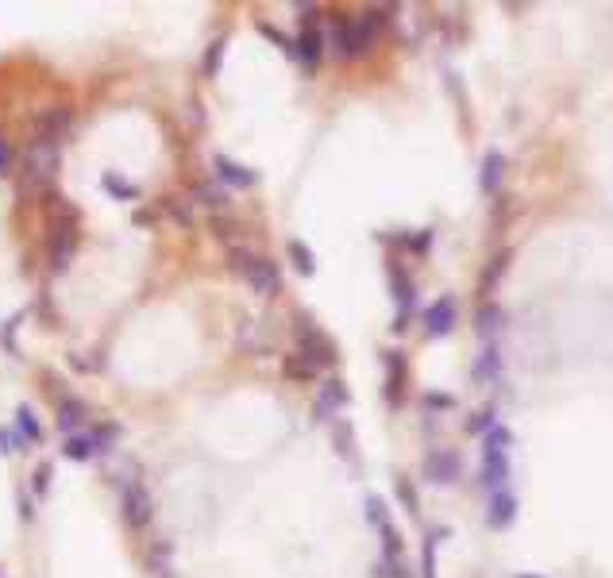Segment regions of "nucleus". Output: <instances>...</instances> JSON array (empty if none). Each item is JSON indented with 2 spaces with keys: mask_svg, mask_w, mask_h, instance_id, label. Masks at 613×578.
Returning <instances> with one entry per match:
<instances>
[{
  "mask_svg": "<svg viewBox=\"0 0 613 578\" xmlns=\"http://www.w3.org/2000/svg\"><path fill=\"white\" fill-rule=\"evenodd\" d=\"M483 428H494V409H483L478 420H471V432H483Z\"/></svg>",
  "mask_w": 613,
  "mask_h": 578,
  "instance_id": "c756f323",
  "label": "nucleus"
},
{
  "mask_svg": "<svg viewBox=\"0 0 613 578\" xmlns=\"http://www.w3.org/2000/svg\"><path fill=\"white\" fill-rule=\"evenodd\" d=\"M386 366H389L386 397H389V402H397V390H401V382H405V359H401L397 351H386Z\"/></svg>",
  "mask_w": 613,
  "mask_h": 578,
  "instance_id": "f3484780",
  "label": "nucleus"
},
{
  "mask_svg": "<svg viewBox=\"0 0 613 578\" xmlns=\"http://www.w3.org/2000/svg\"><path fill=\"white\" fill-rule=\"evenodd\" d=\"M108 189V193H116V197H124V201H131V197H136V185L131 182H124V177L120 174H105V182H100Z\"/></svg>",
  "mask_w": 613,
  "mask_h": 578,
  "instance_id": "4be33fe9",
  "label": "nucleus"
},
{
  "mask_svg": "<svg viewBox=\"0 0 613 578\" xmlns=\"http://www.w3.org/2000/svg\"><path fill=\"white\" fill-rule=\"evenodd\" d=\"M501 324H506V313H501V305L494 301H483L478 305V313H475V328H478V336H498Z\"/></svg>",
  "mask_w": 613,
  "mask_h": 578,
  "instance_id": "4468645a",
  "label": "nucleus"
},
{
  "mask_svg": "<svg viewBox=\"0 0 613 578\" xmlns=\"http://www.w3.org/2000/svg\"><path fill=\"white\" fill-rule=\"evenodd\" d=\"M66 455H70V459H93V455H97V440L93 436H70V440H66Z\"/></svg>",
  "mask_w": 613,
  "mask_h": 578,
  "instance_id": "412c9836",
  "label": "nucleus"
},
{
  "mask_svg": "<svg viewBox=\"0 0 613 578\" xmlns=\"http://www.w3.org/2000/svg\"><path fill=\"white\" fill-rule=\"evenodd\" d=\"M320 47H325V35H320L317 27H309L305 35L297 39V59L309 62V66H317V62H320Z\"/></svg>",
  "mask_w": 613,
  "mask_h": 578,
  "instance_id": "dca6fc26",
  "label": "nucleus"
},
{
  "mask_svg": "<svg viewBox=\"0 0 613 578\" xmlns=\"http://www.w3.org/2000/svg\"><path fill=\"white\" fill-rule=\"evenodd\" d=\"M213 166H216V174L224 177L228 185H236V189H251L255 182H259V177H255V170H248V166L236 162V159H228V154H216Z\"/></svg>",
  "mask_w": 613,
  "mask_h": 578,
  "instance_id": "9d476101",
  "label": "nucleus"
},
{
  "mask_svg": "<svg viewBox=\"0 0 613 578\" xmlns=\"http://www.w3.org/2000/svg\"><path fill=\"white\" fill-rule=\"evenodd\" d=\"M483 482H486L494 494L509 482V451H501V448H483Z\"/></svg>",
  "mask_w": 613,
  "mask_h": 578,
  "instance_id": "0eeeda50",
  "label": "nucleus"
},
{
  "mask_svg": "<svg viewBox=\"0 0 613 578\" xmlns=\"http://www.w3.org/2000/svg\"><path fill=\"white\" fill-rule=\"evenodd\" d=\"M289 259H294V266H297V270L305 274V277H309V274H317V259H313V251H309L301 239L289 243Z\"/></svg>",
  "mask_w": 613,
  "mask_h": 578,
  "instance_id": "6ab92c4d",
  "label": "nucleus"
},
{
  "mask_svg": "<svg viewBox=\"0 0 613 578\" xmlns=\"http://www.w3.org/2000/svg\"><path fill=\"white\" fill-rule=\"evenodd\" d=\"M425 474H428L436 486H452L455 478H460V455L448 451V448L432 451L428 459H425Z\"/></svg>",
  "mask_w": 613,
  "mask_h": 578,
  "instance_id": "423d86ee",
  "label": "nucleus"
},
{
  "mask_svg": "<svg viewBox=\"0 0 613 578\" xmlns=\"http://www.w3.org/2000/svg\"><path fill=\"white\" fill-rule=\"evenodd\" d=\"M501 177H506V154H501V151H486L483 174H478V185H483V193H498Z\"/></svg>",
  "mask_w": 613,
  "mask_h": 578,
  "instance_id": "ddd939ff",
  "label": "nucleus"
},
{
  "mask_svg": "<svg viewBox=\"0 0 613 578\" xmlns=\"http://www.w3.org/2000/svg\"><path fill=\"white\" fill-rule=\"evenodd\" d=\"M124 520H128V528H143L151 520V497L143 486H124Z\"/></svg>",
  "mask_w": 613,
  "mask_h": 578,
  "instance_id": "6e6552de",
  "label": "nucleus"
},
{
  "mask_svg": "<svg viewBox=\"0 0 613 578\" xmlns=\"http://www.w3.org/2000/svg\"><path fill=\"white\" fill-rule=\"evenodd\" d=\"M66 124H70V113H66V108H54V113H43V116L35 120V136H31V139L59 143V139H62V131H66Z\"/></svg>",
  "mask_w": 613,
  "mask_h": 578,
  "instance_id": "f8f14e48",
  "label": "nucleus"
},
{
  "mask_svg": "<svg viewBox=\"0 0 613 578\" xmlns=\"http://www.w3.org/2000/svg\"><path fill=\"white\" fill-rule=\"evenodd\" d=\"M82 420H85V405L77 402V397H66V402L59 405V425H62L66 432H70V428L82 425Z\"/></svg>",
  "mask_w": 613,
  "mask_h": 578,
  "instance_id": "a211bd4d",
  "label": "nucleus"
},
{
  "mask_svg": "<svg viewBox=\"0 0 613 578\" xmlns=\"http://www.w3.org/2000/svg\"><path fill=\"white\" fill-rule=\"evenodd\" d=\"M340 405H348V390H343V382H336V378H332V382L325 386V390H320V409H340Z\"/></svg>",
  "mask_w": 613,
  "mask_h": 578,
  "instance_id": "aec40b11",
  "label": "nucleus"
},
{
  "mask_svg": "<svg viewBox=\"0 0 613 578\" xmlns=\"http://www.w3.org/2000/svg\"><path fill=\"white\" fill-rule=\"evenodd\" d=\"M16 428H24L28 440H39V425H35V417H31V409H20L16 413Z\"/></svg>",
  "mask_w": 613,
  "mask_h": 578,
  "instance_id": "393cba45",
  "label": "nucleus"
},
{
  "mask_svg": "<svg viewBox=\"0 0 613 578\" xmlns=\"http://www.w3.org/2000/svg\"><path fill=\"white\" fill-rule=\"evenodd\" d=\"M517 578H544V574H517Z\"/></svg>",
  "mask_w": 613,
  "mask_h": 578,
  "instance_id": "2f4dec72",
  "label": "nucleus"
},
{
  "mask_svg": "<svg viewBox=\"0 0 613 578\" xmlns=\"http://www.w3.org/2000/svg\"><path fill=\"white\" fill-rule=\"evenodd\" d=\"M193 197H197L200 205H208V208H220V205H224V201H220V197L213 193V189H205V185H197V189H193Z\"/></svg>",
  "mask_w": 613,
  "mask_h": 578,
  "instance_id": "c85d7f7f",
  "label": "nucleus"
},
{
  "mask_svg": "<svg viewBox=\"0 0 613 578\" xmlns=\"http://www.w3.org/2000/svg\"><path fill=\"white\" fill-rule=\"evenodd\" d=\"M232 266L248 277V285L255 289L259 297H274L278 289H282V274H278V266L271 259H263V254L255 251H232Z\"/></svg>",
  "mask_w": 613,
  "mask_h": 578,
  "instance_id": "f03ea898",
  "label": "nucleus"
},
{
  "mask_svg": "<svg viewBox=\"0 0 613 578\" xmlns=\"http://www.w3.org/2000/svg\"><path fill=\"white\" fill-rule=\"evenodd\" d=\"M74 247H77V224H74V213H62V220L51 228V262H54V270H66V266H70Z\"/></svg>",
  "mask_w": 613,
  "mask_h": 578,
  "instance_id": "39448f33",
  "label": "nucleus"
},
{
  "mask_svg": "<svg viewBox=\"0 0 613 578\" xmlns=\"http://www.w3.org/2000/svg\"><path fill=\"white\" fill-rule=\"evenodd\" d=\"M297 351L309 366H332L336 363V343H332L313 320H301L297 324Z\"/></svg>",
  "mask_w": 613,
  "mask_h": 578,
  "instance_id": "20e7f679",
  "label": "nucleus"
},
{
  "mask_svg": "<svg viewBox=\"0 0 613 578\" xmlns=\"http://www.w3.org/2000/svg\"><path fill=\"white\" fill-rule=\"evenodd\" d=\"M514 517H517V497L509 494V490H498L494 497H490V528H509L514 525Z\"/></svg>",
  "mask_w": 613,
  "mask_h": 578,
  "instance_id": "9b49d317",
  "label": "nucleus"
},
{
  "mask_svg": "<svg viewBox=\"0 0 613 578\" xmlns=\"http://www.w3.org/2000/svg\"><path fill=\"white\" fill-rule=\"evenodd\" d=\"M425 578H436V540L428 536V543H425V571H420Z\"/></svg>",
  "mask_w": 613,
  "mask_h": 578,
  "instance_id": "bb28decb",
  "label": "nucleus"
},
{
  "mask_svg": "<svg viewBox=\"0 0 613 578\" xmlns=\"http://www.w3.org/2000/svg\"><path fill=\"white\" fill-rule=\"evenodd\" d=\"M374 31H378L374 12H366L359 20L336 16L332 20V51H336V59H359V54H366L374 43Z\"/></svg>",
  "mask_w": 613,
  "mask_h": 578,
  "instance_id": "f257e3e1",
  "label": "nucleus"
},
{
  "mask_svg": "<svg viewBox=\"0 0 613 578\" xmlns=\"http://www.w3.org/2000/svg\"><path fill=\"white\" fill-rule=\"evenodd\" d=\"M12 162H16L12 143H8V136H0V177H8V174H12Z\"/></svg>",
  "mask_w": 613,
  "mask_h": 578,
  "instance_id": "a878e982",
  "label": "nucleus"
},
{
  "mask_svg": "<svg viewBox=\"0 0 613 578\" xmlns=\"http://www.w3.org/2000/svg\"><path fill=\"white\" fill-rule=\"evenodd\" d=\"M47 478H54V474H51V466H39V471H35V490H39V494L47 490Z\"/></svg>",
  "mask_w": 613,
  "mask_h": 578,
  "instance_id": "7c9ffc66",
  "label": "nucleus"
},
{
  "mask_svg": "<svg viewBox=\"0 0 613 578\" xmlns=\"http://www.w3.org/2000/svg\"><path fill=\"white\" fill-rule=\"evenodd\" d=\"M425 328H428V336H448L455 328V301L452 297H440V301H432L425 309Z\"/></svg>",
  "mask_w": 613,
  "mask_h": 578,
  "instance_id": "1a4fd4ad",
  "label": "nucleus"
},
{
  "mask_svg": "<svg viewBox=\"0 0 613 578\" xmlns=\"http://www.w3.org/2000/svg\"><path fill=\"white\" fill-rule=\"evenodd\" d=\"M54 166H59V143L31 139L28 143V154H24V185L35 189L43 182H51Z\"/></svg>",
  "mask_w": 613,
  "mask_h": 578,
  "instance_id": "7ed1b4c3",
  "label": "nucleus"
},
{
  "mask_svg": "<svg viewBox=\"0 0 613 578\" xmlns=\"http://www.w3.org/2000/svg\"><path fill=\"white\" fill-rule=\"evenodd\" d=\"M509 259H514V251H498L494 259H490V266H486V274H483V282H478V289H483V293H490V289H494L498 282H501V274L509 270Z\"/></svg>",
  "mask_w": 613,
  "mask_h": 578,
  "instance_id": "2eb2a0df",
  "label": "nucleus"
},
{
  "mask_svg": "<svg viewBox=\"0 0 613 578\" xmlns=\"http://www.w3.org/2000/svg\"><path fill=\"white\" fill-rule=\"evenodd\" d=\"M224 43H228V39L220 35V39L213 43V47H208V59H205V74H208V77H213V74L220 70V59H224Z\"/></svg>",
  "mask_w": 613,
  "mask_h": 578,
  "instance_id": "b1692460",
  "label": "nucleus"
},
{
  "mask_svg": "<svg viewBox=\"0 0 613 578\" xmlns=\"http://www.w3.org/2000/svg\"><path fill=\"white\" fill-rule=\"evenodd\" d=\"M498 371H501L498 351H486L483 359H478V366H475V378H498Z\"/></svg>",
  "mask_w": 613,
  "mask_h": 578,
  "instance_id": "5701e85b",
  "label": "nucleus"
},
{
  "mask_svg": "<svg viewBox=\"0 0 613 578\" xmlns=\"http://www.w3.org/2000/svg\"><path fill=\"white\" fill-rule=\"evenodd\" d=\"M397 497H405L409 513H417V494H413V486H409V478H397Z\"/></svg>",
  "mask_w": 613,
  "mask_h": 578,
  "instance_id": "cd10ccee",
  "label": "nucleus"
}]
</instances>
